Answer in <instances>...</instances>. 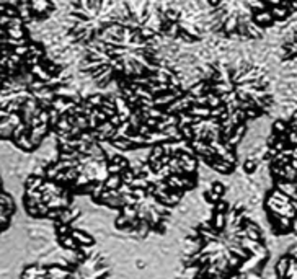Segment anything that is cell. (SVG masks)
<instances>
[{
    "label": "cell",
    "mask_w": 297,
    "mask_h": 279,
    "mask_svg": "<svg viewBox=\"0 0 297 279\" xmlns=\"http://www.w3.org/2000/svg\"><path fill=\"white\" fill-rule=\"evenodd\" d=\"M71 235L74 237V240H77L80 243V245H85V247H93V245H95V238H93L89 232H85L82 229H74Z\"/></svg>",
    "instance_id": "6da1fadb"
},
{
    "label": "cell",
    "mask_w": 297,
    "mask_h": 279,
    "mask_svg": "<svg viewBox=\"0 0 297 279\" xmlns=\"http://www.w3.org/2000/svg\"><path fill=\"white\" fill-rule=\"evenodd\" d=\"M44 182H46V178L36 177V175H30L25 180V183H23V188L31 189V191H39V188H41Z\"/></svg>",
    "instance_id": "7a4b0ae2"
},
{
    "label": "cell",
    "mask_w": 297,
    "mask_h": 279,
    "mask_svg": "<svg viewBox=\"0 0 297 279\" xmlns=\"http://www.w3.org/2000/svg\"><path fill=\"white\" fill-rule=\"evenodd\" d=\"M188 113L191 116H198V118H202V119L211 118V108L209 106H191Z\"/></svg>",
    "instance_id": "3957f363"
},
{
    "label": "cell",
    "mask_w": 297,
    "mask_h": 279,
    "mask_svg": "<svg viewBox=\"0 0 297 279\" xmlns=\"http://www.w3.org/2000/svg\"><path fill=\"white\" fill-rule=\"evenodd\" d=\"M258 167H260V162L256 159H245L242 164L243 172H245V175H253L255 172H258Z\"/></svg>",
    "instance_id": "277c9868"
},
{
    "label": "cell",
    "mask_w": 297,
    "mask_h": 279,
    "mask_svg": "<svg viewBox=\"0 0 297 279\" xmlns=\"http://www.w3.org/2000/svg\"><path fill=\"white\" fill-rule=\"evenodd\" d=\"M123 185V180H121V175H109V178L104 182V188L109 191H118Z\"/></svg>",
    "instance_id": "5b68a950"
},
{
    "label": "cell",
    "mask_w": 297,
    "mask_h": 279,
    "mask_svg": "<svg viewBox=\"0 0 297 279\" xmlns=\"http://www.w3.org/2000/svg\"><path fill=\"white\" fill-rule=\"evenodd\" d=\"M211 191L215 194V196H219L220 199H222V196L225 194V186L222 182H212L211 185Z\"/></svg>",
    "instance_id": "8992f818"
},
{
    "label": "cell",
    "mask_w": 297,
    "mask_h": 279,
    "mask_svg": "<svg viewBox=\"0 0 297 279\" xmlns=\"http://www.w3.org/2000/svg\"><path fill=\"white\" fill-rule=\"evenodd\" d=\"M207 96H209V103H207V106L209 108H219V106H222V100H220V96H217L215 95L214 92H211V93H207Z\"/></svg>",
    "instance_id": "52a82bcc"
},
{
    "label": "cell",
    "mask_w": 297,
    "mask_h": 279,
    "mask_svg": "<svg viewBox=\"0 0 297 279\" xmlns=\"http://www.w3.org/2000/svg\"><path fill=\"white\" fill-rule=\"evenodd\" d=\"M121 180H123V185H132V182L136 180V177H134V172L131 170V167L127 168V170L121 172Z\"/></svg>",
    "instance_id": "ba28073f"
},
{
    "label": "cell",
    "mask_w": 297,
    "mask_h": 279,
    "mask_svg": "<svg viewBox=\"0 0 297 279\" xmlns=\"http://www.w3.org/2000/svg\"><path fill=\"white\" fill-rule=\"evenodd\" d=\"M214 211L217 212V214H227L230 211V206H229V202L224 201V199H220L217 204L214 206Z\"/></svg>",
    "instance_id": "9c48e42d"
},
{
    "label": "cell",
    "mask_w": 297,
    "mask_h": 279,
    "mask_svg": "<svg viewBox=\"0 0 297 279\" xmlns=\"http://www.w3.org/2000/svg\"><path fill=\"white\" fill-rule=\"evenodd\" d=\"M121 167L116 165V164H111V162H108V173L109 175H121Z\"/></svg>",
    "instance_id": "30bf717a"
}]
</instances>
